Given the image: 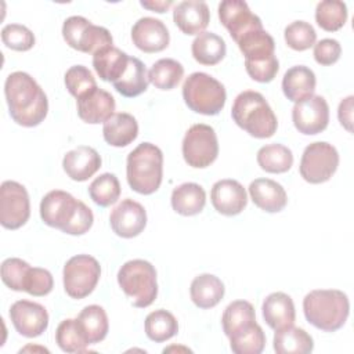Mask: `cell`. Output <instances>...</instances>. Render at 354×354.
Here are the masks:
<instances>
[{"label": "cell", "instance_id": "cell-1", "mask_svg": "<svg viewBox=\"0 0 354 354\" xmlns=\"http://www.w3.org/2000/svg\"><path fill=\"white\" fill-rule=\"evenodd\" d=\"M11 119L24 127L40 124L48 112V100L37 82L26 72H12L4 83Z\"/></svg>", "mask_w": 354, "mask_h": 354}, {"label": "cell", "instance_id": "cell-2", "mask_svg": "<svg viewBox=\"0 0 354 354\" xmlns=\"http://www.w3.org/2000/svg\"><path fill=\"white\" fill-rule=\"evenodd\" d=\"M306 319L324 332L340 329L348 317L350 303L344 292L337 289H315L303 299Z\"/></svg>", "mask_w": 354, "mask_h": 354}, {"label": "cell", "instance_id": "cell-3", "mask_svg": "<svg viewBox=\"0 0 354 354\" xmlns=\"http://www.w3.org/2000/svg\"><path fill=\"white\" fill-rule=\"evenodd\" d=\"M231 116L234 122L254 138H270L275 134L278 120L266 98L253 90L236 95Z\"/></svg>", "mask_w": 354, "mask_h": 354}, {"label": "cell", "instance_id": "cell-4", "mask_svg": "<svg viewBox=\"0 0 354 354\" xmlns=\"http://www.w3.org/2000/svg\"><path fill=\"white\" fill-rule=\"evenodd\" d=\"M126 176L130 188L142 195H151L162 184L163 153L159 147L142 142L127 155Z\"/></svg>", "mask_w": 354, "mask_h": 354}, {"label": "cell", "instance_id": "cell-5", "mask_svg": "<svg viewBox=\"0 0 354 354\" xmlns=\"http://www.w3.org/2000/svg\"><path fill=\"white\" fill-rule=\"evenodd\" d=\"M118 283L138 308L151 306L158 296L155 267L142 259L126 261L118 272Z\"/></svg>", "mask_w": 354, "mask_h": 354}, {"label": "cell", "instance_id": "cell-6", "mask_svg": "<svg viewBox=\"0 0 354 354\" xmlns=\"http://www.w3.org/2000/svg\"><path fill=\"white\" fill-rule=\"evenodd\" d=\"M183 98L187 106L201 115H217L225 105L224 86L205 72L191 73L183 84Z\"/></svg>", "mask_w": 354, "mask_h": 354}, {"label": "cell", "instance_id": "cell-7", "mask_svg": "<svg viewBox=\"0 0 354 354\" xmlns=\"http://www.w3.org/2000/svg\"><path fill=\"white\" fill-rule=\"evenodd\" d=\"M62 36L69 47L87 54L113 46L112 35L106 28L94 25L80 15H72L64 21Z\"/></svg>", "mask_w": 354, "mask_h": 354}, {"label": "cell", "instance_id": "cell-8", "mask_svg": "<svg viewBox=\"0 0 354 354\" xmlns=\"http://www.w3.org/2000/svg\"><path fill=\"white\" fill-rule=\"evenodd\" d=\"M100 277L101 267L97 259L88 254H76L64 266V289L69 297L83 299L95 289Z\"/></svg>", "mask_w": 354, "mask_h": 354}, {"label": "cell", "instance_id": "cell-9", "mask_svg": "<svg viewBox=\"0 0 354 354\" xmlns=\"http://www.w3.org/2000/svg\"><path fill=\"white\" fill-rule=\"evenodd\" d=\"M183 156L188 166L205 169L210 166L218 155V141L212 126L192 124L183 138Z\"/></svg>", "mask_w": 354, "mask_h": 354}, {"label": "cell", "instance_id": "cell-10", "mask_svg": "<svg viewBox=\"0 0 354 354\" xmlns=\"http://www.w3.org/2000/svg\"><path fill=\"white\" fill-rule=\"evenodd\" d=\"M339 166L337 149L325 141L307 145L300 159V176L310 184L328 181Z\"/></svg>", "mask_w": 354, "mask_h": 354}, {"label": "cell", "instance_id": "cell-11", "mask_svg": "<svg viewBox=\"0 0 354 354\" xmlns=\"http://www.w3.org/2000/svg\"><path fill=\"white\" fill-rule=\"evenodd\" d=\"M30 216V202L26 188L12 180L0 187V224L7 230H18Z\"/></svg>", "mask_w": 354, "mask_h": 354}, {"label": "cell", "instance_id": "cell-12", "mask_svg": "<svg viewBox=\"0 0 354 354\" xmlns=\"http://www.w3.org/2000/svg\"><path fill=\"white\" fill-rule=\"evenodd\" d=\"M292 120L299 133L314 136L324 131L329 123V106L324 97L310 95L295 102L292 109Z\"/></svg>", "mask_w": 354, "mask_h": 354}, {"label": "cell", "instance_id": "cell-13", "mask_svg": "<svg viewBox=\"0 0 354 354\" xmlns=\"http://www.w3.org/2000/svg\"><path fill=\"white\" fill-rule=\"evenodd\" d=\"M218 18L235 43L248 32L263 29L261 19L253 14L249 6L242 0L221 1L218 4Z\"/></svg>", "mask_w": 354, "mask_h": 354}, {"label": "cell", "instance_id": "cell-14", "mask_svg": "<svg viewBox=\"0 0 354 354\" xmlns=\"http://www.w3.org/2000/svg\"><path fill=\"white\" fill-rule=\"evenodd\" d=\"M79 201L69 192L54 189L46 194L40 202V217L44 224L64 231L76 214Z\"/></svg>", "mask_w": 354, "mask_h": 354}, {"label": "cell", "instance_id": "cell-15", "mask_svg": "<svg viewBox=\"0 0 354 354\" xmlns=\"http://www.w3.org/2000/svg\"><path fill=\"white\" fill-rule=\"evenodd\" d=\"M10 319L15 330L25 337H37L48 326L47 310L29 300H18L10 308Z\"/></svg>", "mask_w": 354, "mask_h": 354}, {"label": "cell", "instance_id": "cell-16", "mask_svg": "<svg viewBox=\"0 0 354 354\" xmlns=\"http://www.w3.org/2000/svg\"><path fill=\"white\" fill-rule=\"evenodd\" d=\"M112 231L122 238L140 235L147 225V212L144 206L130 198L118 203L109 216Z\"/></svg>", "mask_w": 354, "mask_h": 354}, {"label": "cell", "instance_id": "cell-17", "mask_svg": "<svg viewBox=\"0 0 354 354\" xmlns=\"http://www.w3.org/2000/svg\"><path fill=\"white\" fill-rule=\"evenodd\" d=\"M131 40L144 53H159L169 46L170 35L160 19L144 17L133 25Z\"/></svg>", "mask_w": 354, "mask_h": 354}, {"label": "cell", "instance_id": "cell-18", "mask_svg": "<svg viewBox=\"0 0 354 354\" xmlns=\"http://www.w3.org/2000/svg\"><path fill=\"white\" fill-rule=\"evenodd\" d=\"M213 207L224 216H236L248 205V195L243 185L231 178L218 180L210 191Z\"/></svg>", "mask_w": 354, "mask_h": 354}, {"label": "cell", "instance_id": "cell-19", "mask_svg": "<svg viewBox=\"0 0 354 354\" xmlns=\"http://www.w3.org/2000/svg\"><path fill=\"white\" fill-rule=\"evenodd\" d=\"M79 118L90 124L105 123L115 113V98L102 88H95L76 100Z\"/></svg>", "mask_w": 354, "mask_h": 354}, {"label": "cell", "instance_id": "cell-20", "mask_svg": "<svg viewBox=\"0 0 354 354\" xmlns=\"http://www.w3.org/2000/svg\"><path fill=\"white\" fill-rule=\"evenodd\" d=\"M173 21L185 35H201L210 22V11L205 1L185 0L173 10Z\"/></svg>", "mask_w": 354, "mask_h": 354}, {"label": "cell", "instance_id": "cell-21", "mask_svg": "<svg viewBox=\"0 0 354 354\" xmlns=\"http://www.w3.org/2000/svg\"><path fill=\"white\" fill-rule=\"evenodd\" d=\"M62 167L73 181H86L101 167V156L94 148L80 145L65 153Z\"/></svg>", "mask_w": 354, "mask_h": 354}, {"label": "cell", "instance_id": "cell-22", "mask_svg": "<svg viewBox=\"0 0 354 354\" xmlns=\"http://www.w3.org/2000/svg\"><path fill=\"white\" fill-rule=\"evenodd\" d=\"M249 195L253 203L267 213H278L288 203L285 188L271 178H256L252 181Z\"/></svg>", "mask_w": 354, "mask_h": 354}, {"label": "cell", "instance_id": "cell-23", "mask_svg": "<svg viewBox=\"0 0 354 354\" xmlns=\"http://www.w3.org/2000/svg\"><path fill=\"white\" fill-rule=\"evenodd\" d=\"M263 318L266 324L274 329H282L295 324L296 311L293 300L283 292H274L263 301Z\"/></svg>", "mask_w": 354, "mask_h": 354}, {"label": "cell", "instance_id": "cell-24", "mask_svg": "<svg viewBox=\"0 0 354 354\" xmlns=\"http://www.w3.org/2000/svg\"><path fill=\"white\" fill-rule=\"evenodd\" d=\"M104 140L112 147H127L138 136V123L136 118L127 112L113 113L102 127Z\"/></svg>", "mask_w": 354, "mask_h": 354}, {"label": "cell", "instance_id": "cell-25", "mask_svg": "<svg viewBox=\"0 0 354 354\" xmlns=\"http://www.w3.org/2000/svg\"><path fill=\"white\" fill-rule=\"evenodd\" d=\"M129 58L130 57L124 51L115 46H108L93 54V66L104 82H111L113 84L124 73Z\"/></svg>", "mask_w": 354, "mask_h": 354}, {"label": "cell", "instance_id": "cell-26", "mask_svg": "<svg viewBox=\"0 0 354 354\" xmlns=\"http://www.w3.org/2000/svg\"><path fill=\"white\" fill-rule=\"evenodd\" d=\"M315 84L317 79L314 72L304 65H296L285 72L282 91L289 101L299 102L314 94Z\"/></svg>", "mask_w": 354, "mask_h": 354}, {"label": "cell", "instance_id": "cell-27", "mask_svg": "<svg viewBox=\"0 0 354 354\" xmlns=\"http://www.w3.org/2000/svg\"><path fill=\"white\" fill-rule=\"evenodd\" d=\"M256 313L252 303L235 300L230 303L221 317V325L225 336L230 339L256 325Z\"/></svg>", "mask_w": 354, "mask_h": 354}, {"label": "cell", "instance_id": "cell-28", "mask_svg": "<svg viewBox=\"0 0 354 354\" xmlns=\"http://www.w3.org/2000/svg\"><path fill=\"white\" fill-rule=\"evenodd\" d=\"M191 300L199 308L217 306L224 296V283L213 274H201L194 278L189 288Z\"/></svg>", "mask_w": 354, "mask_h": 354}, {"label": "cell", "instance_id": "cell-29", "mask_svg": "<svg viewBox=\"0 0 354 354\" xmlns=\"http://www.w3.org/2000/svg\"><path fill=\"white\" fill-rule=\"evenodd\" d=\"M171 207L181 216H195L201 213L206 203V192L196 183H184L171 192Z\"/></svg>", "mask_w": 354, "mask_h": 354}, {"label": "cell", "instance_id": "cell-30", "mask_svg": "<svg viewBox=\"0 0 354 354\" xmlns=\"http://www.w3.org/2000/svg\"><path fill=\"white\" fill-rule=\"evenodd\" d=\"M313 348V337L301 328L290 325L274 333V350L278 354H308Z\"/></svg>", "mask_w": 354, "mask_h": 354}, {"label": "cell", "instance_id": "cell-31", "mask_svg": "<svg viewBox=\"0 0 354 354\" xmlns=\"http://www.w3.org/2000/svg\"><path fill=\"white\" fill-rule=\"evenodd\" d=\"M148 72L144 62L136 57H130L124 73L113 83V87L123 97L133 98L142 94L148 88Z\"/></svg>", "mask_w": 354, "mask_h": 354}, {"label": "cell", "instance_id": "cell-32", "mask_svg": "<svg viewBox=\"0 0 354 354\" xmlns=\"http://www.w3.org/2000/svg\"><path fill=\"white\" fill-rule=\"evenodd\" d=\"M191 53L196 62L202 65H216L225 57L227 46L221 36L212 32H203L192 41Z\"/></svg>", "mask_w": 354, "mask_h": 354}, {"label": "cell", "instance_id": "cell-33", "mask_svg": "<svg viewBox=\"0 0 354 354\" xmlns=\"http://www.w3.org/2000/svg\"><path fill=\"white\" fill-rule=\"evenodd\" d=\"M77 321L80 322L90 344L100 343L106 337L109 322H108V315L101 306H97V304L86 306L79 313Z\"/></svg>", "mask_w": 354, "mask_h": 354}, {"label": "cell", "instance_id": "cell-34", "mask_svg": "<svg viewBox=\"0 0 354 354\" xmlns=\"http://www.w3.org/2000/svg\"><path fill=\"white\" fill-rule=\"evenodd\" d=\"M55 342L65 353H82L87 346H90L77 318H66L61 321L55 330Z\"/></svg>", "mask_w": 354, "mask_h": 354}, {"label": "cell", "instance_id": "cell-35", "mask_svg": "<svg viewBox=\"0 0 354 354\" xmlns=\"http://www.w3.org/2000/svg\"><path fill=\"white\" fill-rule=\"evenodd\" d=\"M257 163L267 173H285L293 165V153L282 144H268L259 149Z\"/></svg>", "mask_w": 354, "mask_h": 354}, {"label": "cell", "instance_id": "cell-36", "mask_svg": "<svg viewBox=\"0 0 354 354\" xmlns=\"http://www.w3.org/2000/svg\"><path fill=\"white\" fill-rule=\"evenodd\" d=\"M144 328L152 342L162 343L171 339L178 332V322L171 313L159 308L147 315Z\"/></svg>", "mask_w": 354, "mask_h": 354}, {"label": "cell", "instance_id": "cell-37", "mask_svg": "<svg viewBox=\"0 0 354 354\" xmlns=\"http://www.w3.org/2000/svg\"><path fill=\"white\" fill-rule=\"evenodd\" d=\"M184 75V66L173 58L158 59L148 72V80L159 90L174 88Z\"/></svg>", "mask_w": 354, "mask_h": 354}, {"label": "cell", "instance_id": "cell-38", "mask_svg": "<svg viewBox=\"0 0 354 354\" xmlns=\"http://www.w3.org/2000/svg\"><path fill=\"white\" fill-rule=\"evenodd\" d=\"M315 21L326 32L342 29L347 21V6L340 0H324L317 4Z\"/></svg>", "mask_w": 354, "mask_h": 354}, {"label": "cell", "instance_id": "cell-39", "mask_svg": "<svg viewBox=\"0 0 354 354\" xmlns=\"http://www.w3.org/2000/svg\"><path fill=\"white\" fill-rule=\"evenodd\" d=\"M236 44L245 59L275 54V41L264 29H254L248 32L236 41Z\"/></svg>", "mask_w": 354, "mask_h": 354}, {"label": "cell", "instance_id": "cell-40", "mask_svg": "<svg viewBox=\"0 0 354 354\" xmlns=\"http://www.w3.org/2000/svg\"><path fill=\"white\" fill-rule=\"evenodd\" d=\"M93 202L101 207H108L118 202L120 196V183L113 173L100 174L88 187Z\"/></svg>", "mask_w": 354, "mask_h": 354}, {"label": "cell", "instance_id": "cell-41", "mask_svg": "<svg viewBox=\"0 0 354 354\" xmlns=\"http://www.w3.org/2000/svg\"><path fill=\"white\" fill-rule=\"evenodd\" d=\"M266 346V335L259 324L230 337V347L235 354H260Z\"/></svg>", "mask_w": 354, "mask_h": 354}, {"label": "cell", "instance_id": "cell-42", "mask_svg": "<svg viewBox=\"0 0 354 354\" xmlns=\"http://www.w3.org/2000/svg\"><path fill=\"white\" fill-rule=\"evenodd\" d=\"M66 90L77 100L97 88L93 73L84 65H73L65 73Z\"/></svg>", "mask_w": 354, "mask_h": 354}, {"label": "cell", "instance_id": "cell-43", "mask_svg": "<svg viewBox=\"0 0 354 354\" xmlns=\"http://www.w3.org/2000/svg\"><path fill=\"white\" fill-rule=\"evenodd\" d=\"M283 37L292 50L304 51L315 44L317 33L311 24L306 21H295L285 28Z\"/></svg>", "mask_w": 354, "mask_h": 354}, {"label": "cell", "instance_id": "cell-44", "mask_svg": "<svg viewBox=\"0 0 354 354\" xmlns=\"http://www.w3.org/2000/svg\"><path fill=\"white\" fill-rule=\"evenodd\" d=\"M245 68L248 75L253 80L259 83H268L277 76L279 69V62L275 54H270V55L245 59Z\"/></svg>", "mask_w": 354, "mask_h": 354}, {"label": "cell", "instance_id": "cell-45", "mask_svg": "<svg viewBox=\"0 0 354 354\" xmlns=\"http://www.w3.org/2000/svg\"><path fill=\"white\" fill-rule=\"evenodd\" d=\"M1 40L6 47L15 51H28L35 46L32 30L19 24H8L1 29Z\"/></svg>", "mask_w": 354, "mask_h": 354}, {"label": "cell", "instance_id": "cell-46", "mask_svg": "<svg viewBox=\"0 0 354 354\" xmlns=\"http://www.w3.org/2000/svg\"><path fill=\"white\" fill-rule=\"evenodd\" d=\"M29 268L30 266L22 259H18V257L6 259L1 263V281L10 289L21 292L24 290V282Z\"/></svg>", "mask_w": 354, "mask_h": 354}, {"label": "cell", "instance_id": "cell-47", "mask_svg": "<svg viewBox=\"0 0 354 354\" xmlns=\"http://www.w3.org/2000/svg\"><path fill=\"white\" fill-rule=\"evenodd\" d=\"M54 279L48 270L40 267H30L25 277L24 292L32 296H46L53 290Z\"/></svg>", "mask_w": 354, "mask_h": 354}, {"label": "cell", "instance_id": "cell-48", "mask_svg": "<svg viewBox=\"0 0 354 354\" xmlns=\"http://www.w3.org/2000/svg\"><path fill=\"white\" fill-rule=\"evenodd\" d=\"M342 46L335 39H322L314 44V58L319 65L329 66L339 61Z\"/></svg>", "mask_w": 354, "mask_h": 354}, {"label": "cell", "instance_id": "cell-49", "mask_svg": "<svg viewBox=\"0 0 354 354\" xmlns=\"http://www.w3.org/2000/svg\"><path fill=\"white\" fill-rule=\"evenodd\" d=\"M93 221H94V216H93L91 209L88 206H86L82 201H79V206H77L75 217L72 218V221L66 225V228L62 232L69 234V235H83L91 228Z\"/></svg>", "mask_w": 354, "mask_h": 354}, {"label": "cell", "instance_id": "cell-50", "mask_svg": "<svg viewBox=\"0 0 354 354\" xmlns=\"http://www.w3.org/2000/svg\"><path fill=\"white\" fill-rule=\"evenodd\" d=\"M353 95H348L347 98L342 100V102L339 104V109H337V118L340 124L347 130L351 131L353 130Z\"/></svg>", "mask_w": 354, "mask_h": 354}, {"label": "cell", "instance_id": "cell-51", "mask_svg": "<svg viewBox=\"0 0 354 354\" xmlns=\"http://www.w3.org/2000/svg\"><path fill=\"white\" fill-rule=\"evenodd\" d=\"M140 4L144 8H148L151 11L160 14V12L167 11L173 6V1H170V0H167V1H140Z\"/></svg>", "mask_w": 354, "mask_h": 354}]
</instances>
